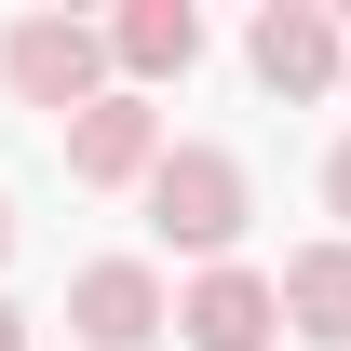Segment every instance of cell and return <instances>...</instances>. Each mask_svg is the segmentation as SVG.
<instances>
[{
    "instance_id": "cell-1",
    "label": "cell",
    "mask_w": 351,
    "mask_h": 351,
    "mask_svg": "<svg viewBox=\"0 0 351 351\" xmlns=\"http://www.w3.org/2000/svg\"><path fill=\"white\" fill-rule=\"evenodd\" d=\"M0 82L27 95V108H54V122H82V108H108V41H95L82 14H27L0 41Z\"/></svg>"
},
{
    "instance_id": "cell-2",
    "label": "cell",
    "mask_w": 351,
    "mask_h": 351,
    "mask_svg": "<svg viewBox=\"0 0 351 351\" xmlns=\"http://www.w3.org/2000/svg\"><path fill=\"white\" fill-rule=\"evenodd\" d=\"M149 230L189 243V257H230V230H243V162H230V149H162V176H149Z\"/></svg>"
},
{
    "instance_id": "cell-3",
    "label": "cell",
    "mask_w": 351,
    "mask_h": 351,
    "mask_svg": "<svg viewBox=\"0 0 351 351\" xmlns=\"http://www.w3.org/2000/svg\"><path fill=\"white\" fill-rule=\"evenodd\" d=\"M243 54H257V82H270V95H338V82H351V27L324 14V0H270Z\"/></svg>"
},
{
    "instance_id": "cell-4",
    "label": "cell",
    "mask_w": 351,
    "mask_h": 351,
    "mask_svg": "<svg viewBox=\"0 0 351 351\" xmlns=\"http://www.w3.org/2000/svg\"><path fill=\"white\" fill-rule=\"evenodd\" d=\"M68 324H82L95 351H149V338L176 324V298H162V270H149V257H95L82 284H68Z\"/></svg>"
},
{
    "instance_id": "cell-5",
    "label": "cell",
    "mask_w": 351,
    "mask_h": 351,
    "mask_svg": "<svg viewBox=\"0 0 351 351\" xmlns=\"http://www.w3.org/2000/svg\"><path fill=\"white\" fill-rule=\"evenodd\" d=\"M68 176H82V189H149V176H162V122H149V95L82 108V122H68Z\"/></svg>"
},
{
    "instance_id": "cell-6",
    "label": "cell",
    "mask_w": 351,
    "mask_h": 351,
    "mask_svg": "<svg viewBox=\"0 0 351 351\" xmlns=\"http://www.w3.org/2000/svg\"><path fill=\"white\" fill-rule=\"evenodd\" d=\"M270 324H284V284H257V270H203L176 298V338L189 351H270Z\"/></svg>"
},
{
    "instance_id": "cell-7",
    "label": "cell",
    "mask_w": 351,
    "mask_h": 351,
    "mask_svg": "<svg viewBox=\"0 0 351 351\" xmlns=\"http://www.w3.org/2000/svg\"><path fill=\"white\" fill-rule=\"evenodd\" d=\"M284 324L324 351H351V243H311V257H284Z\"/></svg>"
},
{
    "instance_id": "cell-8",
    "label": "cell",
    "mask_w": 351,
    "mask_h": 351,
    "mask_svg": "<svg viewBox=\"0 0 351 351\" xmlns=\"http://www.w3.org/2000/svg\"><path fill=\"white\" fill-rule=\"evenodd\" d=\"M108 54H122L135 82H189V54H203V14H189V0H135L122 27H108Z\"/></svg>"
},
{
    "instance_id": "cell-9",
    "label": "cell",
    "mask_w": 351,
    "mask_h": 351,
    "mask_svg": "<svg viewBox=\"0 0 351 351\" xmlns=\"http://www.w3.org/2000/svg\"><path fill=\"white\" fill-rule=\"evenodd\" d=\"M324 203H338V217H351V135H338V162H324Z\"/></svg>"
},
{
    "instance_id": "cell-10",
    "label": "cell",
    "mask_w": 351,
    "mask_h": 351,
    "mask_svg": "<svg viewBox=\"0 0 351 351\" xmlns=\"http://www.w3.org/2000/svg\"><path fill=\"white\" fill-rule=\"evenodd\" d=\"M0 351H27V311H0Z\"/></svg>"
},
{
    "instance_id": "cell-11",
    "label": "cell",
    "mask_w": 351,
    "mask_h": 351,
    "mask_svg": "<svg viewBox=\"0 0 351 351\" xmlns=\"http://www.w3.org/2000/svg\"><path fill=\"white\" fill-rule=\"evenodd\" d=\"M0 257H14V203H0Z\"/></svg>"
}]
</instances>
